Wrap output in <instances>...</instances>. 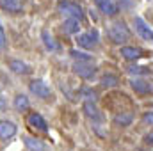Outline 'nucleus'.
<instances>
[{
	"label": "nucleus",
	"mask_w": 153,
	"mask_h": 151,
	"mask_svg": "<svg viewBox=\"0 0 153 151\" xmlns=\"http://www.w3.org/2000/svg\"><path fill=\"white\" fill-rule=\"evenodd\" d=\"M109 38L114 43H123V41H126L130 38V32H128V29H126V25L123 21H116L109 29Z\"/></svg>",
	"instance_id": "nucleus-1"
},
{
	"label": "nucleus",
	"mask_w": 153,
	"mask_h": 151,
	"mask_svg": "<svg viewBox=\"0 0 153 151\" xmlns=\"http://www.w3.org/2000/svg\"><path fill=\"white\" fill-rule=\"evenodd\" d=\"M59 11L64 14V16H68V18H82V7L75 4V2H70V0H62V2H59Z\"/></svg>",
	"instance_id": "nucleus-2"
},
{
	"label": "nucleus",
	"mask_w": 153,
	"mask_h": 151,
	"mask_svg": "<svg viewBox=\"0 0 153 151\" xmlns=\"http://www.w3.org/2000/svg\"><path fill=\"white\" fill-rule=\"evenodd\" d=\"M30 93L36 94L38 98H43V100H48V98L52 96L50 87H48L45 82H41V80H34V82H30Z\"/></svg>",
	"instance_id": "nucleus-3"
},
{
	"label": "nucleus",
	"mask_w": 153,
	"mask_h": 151,
	"mask_svg": "<svg viewBox=\"0 0 153 151\" xmlns=\"http://www.w3.org/2000/svg\"><path fill=\"white\" fill-rule=\"evenodd\" d=\"M134 25H135V30H137V34L144 39V41H153V30L148 27V25H146V21H144L141 16L134 18Z\"/></svg>",
	"instance_id": "nucleus-4"
},
{
	"label": "nucleus",
	"mask_w": 153,
	"mask_h": 151,
	"mask_svg": "<svg viewBox=\"0 0 153 151\" xmlns=\"http://www.w3.org/2000/svg\"><path fill=\"white\" fill-rule=\"evenodd\" d=\"M78 46L82 48H94L96 43H98V32L96 30H91V32H85V34H80L76 38Z\"/></svg>",
	"instance_id": "nucleus-5"
},
{
	"label": "nucleus",
	"mask_w": 153,
	"mask_h": 151,
	"mask_svg": "<svg viewBox=\"0 0 153 151\" xmlns=\"http://www.w3.org/2000/svg\"><path fill=\"white\" fill-rule=\"evenodd\" d=\"M73 70H75V73L78 76H82V78H91V76L94 75V66H91V64H87L85 61H80V62H75V66H73Z\"/></svg>",
	"instance_id": "nucleus-6"
},
{
	"label": "nucleus",
	"mask_w": 153,
	"mask_h": 151,
	"mask_svg": "<svg viewBox=\"0 0 153 151\" xmlns=\"http://www.w3.org/2000/svg\"><path fill=\"white\" fill-rule=\"evenodd\" d=\"M94 4L107 16H114L116 13H117V4H116L114 0H94Z\"/></svg>",
	"instance_id": "nucleus-7"
},
{
	"label": "nucleus",
	"mask_w": 153,
	"mask_h": 151,
	"mask_svg": "<svg viewBox=\"0 0 153 151\" xmlns=\"http://www.w3.org/2000/svg\"><path fill=\"white\" fill-rule=\"evenodd\" d=\"M29 124L32 126V128H36V130H39V132H46L48 130V126H46V121L43 119V115L38 112H32L30 115H29Z\"/></svg>",
	"instance_id": "nucleus-8"
},
{
	"label": "nucleus",
	"mask_w": 153,
	"mask_h": 151,
	"mask_svg": "<svg viewBox=\"0 0 153 151\" xmlns=\"http://www.w3.org/2000/svg\"><path fill=\"white\" fill-rule=\"evenodd\" d=\"M16 133V124L11 121H0V139L7 141Z\"/></svg>",
	"instance_id": "nucleus-9"
},
{
	"label": "nucleus",
	"mask_w": 153,
	"mask_h": 151,
	"mask_svg": "<svg viewBox=\"0 0 153 151\" xmlns=\"http://www.w3.org/2000/svg\"><path fill=\"white\" fill-rule=\"evenodd\" d=\"M62 30L66 34H75L80 30V18H68L62 25Z\"/></svg>",
	"instance_id": "nucleus-10"
},
{
	"label": "nucleus",
	"mask_w": 153,
	"mask_h": 151,
	"mask_svg": "<svg viewBox=\"0 0 153 151\" xmlns=\"http://www.w3.org/2000/svg\"><path fill=\"white\" fill-rule=\"evenodd\" d=\"M84 112H85L87 117H91V119L102 121V114H100V110L96 109V105H94L93 101H85V103H84Z\"/></svg>",
	"instance_id": "nucleus-11"
},
{
	"label": "nucleus",
	"mask_w": 153,
	"mask_h": 151,
	"mask_svg": "<svg viewBox=\"0 0 153 151\" xmlns=\"http://www.w3.org/2000/svg\"><path fill=\"white\" fill-rule=\"evenodd\" d=\"M0 7L4 11H9V13H20L22 11L20 0H0Z\"/></svg>",
	"instance_id": "nucleus-12"
},
{
	"label": "nucleus",
	"mask_w": 153,
	"mask_h": 151,
	"mask_svg": "<svg viewBox=\"0 0 153 151\" xmlns=\"http://www.w3.org/2000/svg\"><path fill=\"white\" fill-rule=\"evenodd\" d=\"M121 55L128 61H135L141 57V50L139 48H134V46H123L121 48Z\"/></svg>",
	"instance_id": "nucleus-13"
},
{
	"label": "nucleus",
	"mask_w": 153,
	"mask_h": 151,
	"mask_svg": "<svg viewBox=\"0 0 153 151\" xmlns=\"http://www.w3.org/2000/svg\"><path fill=\"white\" fill-rule=\"evenodd\" d=\"M9 68H11L14 73H18V75H27V73L30 71V68H29L25 62H22V61H11V62H9Z\"/></svg>",
	"instance_id": "nucleus-14"
},
{
	"label": "nucleus",
	"mask_w": 153,
	"mask_h": 151,
	"mask_svg": "<svg viewBox=\"0 0 153 151\" xmlns=\"http://www.w3.org/2000/svg\"><path fill=\"white\" fill-rule=\"evenodd\" d=\"M25 146L29 148L30 151H45V144L39 141V139H34V137H25L23 139Z\"/></svg>",
	"instance_id": "nucleus-15"
},
{
	"label": "nucleus",
	"mask_w": 153,
	"mask_h": 151,
	"mask_svg": "<svg viewBox=\"0 0 153 151\" xmlns=\"http://www.w3.org/2000/svg\"><path fill=\"white\" fill-rule=\"evenodd\" d=\"M14 107H16L20 112L27 110V109H29V98H27L25 94H18V96L14 98Z\"/></svg>",
	"instance_id": "nucleus-16"
},
{
	"label": "nucleus",
	"mask_w": 153,
	"mask_h": 151,
	"mask_svg": "<svg viewBox=\"0 0 153 151\" xmlns=\"http://www.w3.org/2000/svg\"><path fill=\"white\" fill-rule=\"evenodd\" d=\"M132 87H134V91H137L139 94L150 93V84H146L144 80H134V82H132Z\"/></svg>",
	"instance_id": "nucleus-17"
},
{
	"label": "nucleus",
	"mask_w": 153,
	"mask_h": 151,
	"mask_svg": "<svg viewBox=\"0 0 153 151\" xmlns=\"http://www.w3.org/2000/svg\"><path fill=\"white\" fill-rule=\"evenodd\" d=\"M41 36H43V41H45V46H46L48 50L55 52V50L59 48V46H57V43H55V39L52 38V36H50V32H48V30H43V34H41Z\"/></svg>",
	"instance_id": "nucleus-18"
},
{
	"label": "nucleus",
	"mask_w": 153,
	"mask_h": 151,
	"mask_svg": "<svg viewBox=\"0 0 153 151\" xmlns=\"http://www.w3.org/2000/svg\"><path fill=\"white\" fill-rule=\"evenodd\" d=\"M132 119H134V115H132L130 112L117 114V115H116V123H117V124H123V126L130 124V123H132Z\"/></svg>",
	"instance_id": "nucleus-19"
},
{
	"label": "nucleus",
	"mask_w": 153,
	"mask_h": 151,
	"mask_svg": "<svg viewBox=\"0 0 153 151\" xmlns=\"http://www.w3.org/2000/svg\"><path fill=\"white\" fill-rule=\"evenodd\" d=\"M102 85H105V87H114V85H117V76H114V75L102 76Z\"/></svg>",
	"instance_id": "nucleus-20"
},
{
	"label": "nucleus",
	"mask_w": 153,
	"mask_h": 151,
	"mask_svg": "<svg viewBox=\"0 0 153 151\" xmlns=\"http://www.w3.org/2000/svg\"><path fill=\"white\" fill-rule=\"evenodd\" d=\"M70 53H71V57H73V59H76V61L80 59V61H85V62H87V61L91 59L87 53H84V52H78V50H71Z\"/></svg>",
	"instance_id": "nucleus-21"
},
{
	"label": "nucleus",
	"mask_w": 153,
	"mask_h": 151,
	"mask_svg": "<svg viewBox=\"0 0 153 151\" xmlns=\"http://www.w3.org/2000/svg\"><path fill=\"white\" fill-rule=\"evenodd\" d=\"M4 48H5V34H4L2 25H0V50H4Z\"/></svg>",
	"instance_id": "nucleus-22"
},
{
	"label": "nucleus",
	"mask_w": 153,
	"mask_h": 151,
	"mask_svg": "<svg viewBox=\"0 0 153 151\" xmlns=\"http://www.w3.org/2000/svg\"><path fill=\"white\" fill-rule=\"evenodd\" d=\"M144 121H146L148 124H153V112H146L144 114Z\"/></svg>",
	"instance_id": "nucleus-23"
},
{
	"label": "nucleus",
	"mask_w": 153,
	"mask_h": 151,
	"mask_svg": "<svg viewBox=\"0 0 153 151\" xmlns=\"http://www.w3.org/2000/svg\"><path fill=\"white\" fill-rule=\"evenodd\" d=\"M146 68H130V73H144Z\"/></svg>",
	"instance_id": "nucleus-24"
},
{
	"label": "nucleus",
	"mask_w": 153,
	"mask_h": 151,
	"mask_svg": "<svg viewBox=\"0 0 153 151\" xmlns=\"http://www.w3.org/2000/svg\"><path fill=\"white\" fill-rule=\"evenodd\" d=\"M4 110H5V100L0 96V112H4Z\"/></svg>",
	"instance_id": "nucleus-25"
},
{
	"label": "nucleus",
	"mask_w": 153,
	"mask_h": 151,
	"mask_svg": "<svg viewBox=\"0 0 153 151\" xmlns=\"http://www.w3.org/2000/svg\"><path fill=\"white\" fill-rule=\"evenodd\" d=\"M146 141H148V142H150V144L153 146V132H152V133H148V137H146Z\"/></svg>",
	"instance_id": "nucleus-26"
}]
</instances>
